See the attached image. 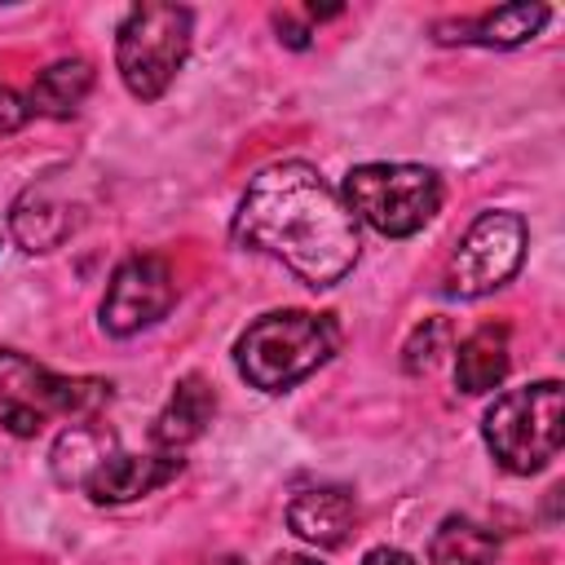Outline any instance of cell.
<instances>
[{"instance_id": "1", "label": "cell", "mask_w": 565, "mask_h": 565, "mask_svg": "<svg viewBox=\"0 0 565 565\" xmlns=\"http://www.w3.org/2000/svg\"><path fill=\"white\" fill-rule=\"evenodd\" d=\"M234 238L282 260L309 287H335L362 247L340 190L305 159H282L252 177L234 212Z\"/></svg>"}, {"instance_id": "2", "label": "cell", "mask_w": 565, "mask_h": 565, "mask_svg": "<svg viewBox=\"0 0 565 565\" xmlns=\"http://www.w3.org/2000/svg\"><path fill=\"white\" fill-rule=\"evenodd\" d=\"M340 349V327L331 313L274 309L260 313L234 344L238 375L260 393H287L313 375Z\"/></svg>"}, {"instance_id": "3", "label": "cell", "mask_w": 565, "mask_h": 565, "mask_svg": "<svg viewBox=\"0 0 565 565\" xmlns=\"http://www.w3.org/2000/svg\"><path fill=\"white\" fill-rule=\"evenodd\" d=\"M110 397V380L57 375L18 349H0V428L13 437H35L49 419H88Z\"/></svg>"}, {"instance_id": "4", "label": "cell", "mask_w": 565, "mask_h": 565, "mask_svg": "<svg viewBox=\"0 0 565 565\" xmlns=\"http://www.w3.org/2000/svg\"><path fill=\"white\" fill-rule=\"evenodd\" d=\"M481 437L499 468L530 477L561 455L565 437V388L561 380H534L525 388H508L481 419Z\"/></svg>"}, {"instance_id": "5", "label": "cell", "mask_w": 565, "mask_h": 565, "mask_svg": "<svg viewBox=\"0 0 565 565\" xmlns=\"http://www.w3.org/2000/svg\"><path fill=\"white\" fill-rule=\"evenodd\" d=\"M194 13L185 4H132L115 31V66L132 97L154 102L168 93L190 57Z\"/></svg>"}, {"instance_id": "6", "label": "cell", "mask_w": 565, "mask_h": 565, "mask_svg": "<svg viewBox=\"0 0 565 565\" xmlns=\"http://www.w3.org/2000/svg\"><path fill=\"white\" fill-rule=\"evenodd\" d=\"M340 199L353 221L362 216L384 238H411L437 216L441 181L433 168L419 163H358L349 168Z\"/></svg>"}, {"instance_id": "7", "label": "cell", "mask_w": 565, "mask_h": 565, "mask_svg": "<svg viewBox=\"0 0 565 565\" xmlns=\"http://www.w3.org/2000/svg\"><path fill=\"white\" fill-rule=\"evenodd\" d=\"M521 260H525V221L516 212H481L450 256L446 291L459 300L490 296L521 269Z\"/></svg>"}, {"instance_id": "8", "label": "cell", "mask_w": 565, "mask_h": 565, "mask_svg": "<svg viewBox=\"0 0 565 565\" xmlns=\"http://www.w3.org/2000/svg\"><path fill=\"white\" fill-rule=\"evenodd\" d=\"M177 300V282L163 256L154 252H132L115 265L106 296H102V331L106 335H137L168 318Z\"/></svg>"}, {"instance_id": "9", "label": "cell", "mask_w": 565, "mask_h": 565, "mask_svg": "<svg viewBox=\"0 0 565 565\" xmlns=\"http://www.w3.org/2000/svg\"><path fill=\"white\" fill-rule=\"evenodd\" d=\"M181 455H128V450H110L88 477H84V494L93 503H132L146 499L154 490H163L168 481H177L181 472Z\"/></svg>"}, {"instance_id": "10", "label": "cell", "mask_w": 565, "mask_h": 565, "mask_svg": "<svg viewBox=\"0 0 565 565\" xmlns=\"http://www.w3.org/2000/svg\"><path fill=\"white\" fill-rule=\"evenodd\" d=\"M547 22V4H499L486 9L477 18H459V22H437L433 40L437 44H481V49H516L525 40H534Z\"/></svg>"}, {"instance_id": "11", "label": "cell", "mask_w": 565, "mask_h": 565, "mask_svg": "<svg viewBox=\"0 0 565 565\" xmlns=\"http://www.w3.org/2000/svg\"><path fill=\"white\" fill-rule=\"evenodd\" d=\"M212 415H216V393L207 388V380L203 375H181L177 388H172V397H168V406L150 424V441L163 455H181L190 441L203 437V428L212 424Z\"/></svg>"}, {"instance_id": "12", "label": "cell", "mask_w": 565, "mask_h": 565, "mask_svg": "<svg viewBox=\"0 0 565 565\" xmlns=\"http://www.w3.org/2000/svg\"><path fill=\"white\" fill-rule=\"evenodd\" d=\"M358 521V503L344 486H313L287 503V525L313 547H340Z\"/></svg>"}, {"instance_id": "13", "label": "cell", "mask_w": 565, "mask_h": 565, "mask_svg": "<svg viewBox=\"0 0 565 565\" xmlns=\"http://www.w3.org/2000/svg\"><path fill=\"white\" fill-rule=\"evenodd\" d=\"M71 230H75V212L62 199H53V190H44V185L22 190L9 207V234L31 256L62 247L71 238Z\"/></svg>"}, {"instance_id": "14", "label": "cell", "mask_w": 565, "mask_h": 565, "mask_svg": "<svg viewBox=\"0 0 565 565\" xmlns=\"http://www.w3.org/2000/svg\"><path fill=\"white\" fill-rule=\"evenodd\" d=\"M508 327L503 322H486L477 327L468 340H459L455 349V388L477 397V393H490L503 384L508 375Z\"/></svg>"}, {"instance_id": "15", "label": "cell", "mask_w": 565, "mask_h": 565, "mask_svg": "<svg viewBox=\"0 0 565 565\" xmlns=\"http://www.w3.org/2000/svg\"><path fill=\"white\" fill-rule=\"evenodd\" d=\"M88 93H93V66L84 57H62L35 75L26 110H35L44 119H71Z\"/></svg>"}, {"instance_id": "16", "label": "cell", "mask_w": 565, "mask_h": 565, "mask_svg": "<svg viewBox=\"0 0 565 565\" xmlns=\"http://www.w3.org/2000/svg\"><path fill=\"white\" fill-rule=\"evenodd\" d=\"M494 556H499L494 530L477 525L472 516H446L428 543L433 565H494Z\"/></svg>"}, {"instance_id": "17", "label": "cell", "mask_w": 565, "mask_h": 565, "mask_svg": "<svg viewBox=\"0 0 565 565\" xmlns=\"http://www.w3.org/2000/svg\"><path fill=\"white\" fill-rule=\"evenodd\" d=\"M110 455V433L93 424H71L53 446V477L57 486H84V477Z\"/></svg>"}, {"instance_id": "18", "label": "cell", "mask_w": 565, "mask_h": 565, "mask_svg": "<svg viewBox=\"0 0 565 565\" xmlns=\"http://www.w3.org/2000/svg\"><path fill=\"white\" fill-rule=\"evenodd\" d=\"M450 344H455L450 318H424V322L406 335V344H402V366H406L411 375H428V371L450 353Z\"/></svg>"}, {"instance_id": "19", "label": "cell", "mask_w": 565, "mask_h": 565, "mask_svg": "<svg viewBox=\"0 0 565 565\" xmlns=\"http://www.w3.org/2000/svg\"><path fill=\"white\" fill-rule=\"evenodd\" d=\"M26 119H31L26 102H22V97H18L9 84H0V132H18Z\"/></svg>"}, {"instance_id": "20", "label": "cell", "mask_w": 565, "mask_h": 565, "mask_svg": "<svg viewBox=\"0 0 565 565\" xmlns=\"http://www.w3.org/2000/svg\"><path fill=\"white\" fill-rule=\"evenodd\" d=\"M274 26H278V40H282V44H291V49H305V44H309V26H305V22H296L287 9H282V13H274Z\"/></svg>"}, {"instance_id": "21", "label": "cell", "mask_w": 565, "mask_h": 565, "mask_svg": "<svg viewBox=\"0 0 565 565\" xmlns=\"http://www.w3.org/2000/svg\"><path fill=\"white\" fill-rule=\"evenodd\" d=\"M362 565H419V561L406 556L402 547H371V552L362 556Z\"/></svg>"}, {"instance_id": "22", "label": "cell", "mask_w": 565, "mask_h": 565, "mask_svg": "<svg viewBox=\"0 0 565 565\" xmlns=\"http://www.w3.org/2000/svg\"><path fill=\"white\" fill-rule=\"evenodd\" d=\"M269 565H322V561H313V556H305V552H278Z\"/></svg>"}, {"instance_id": "23", "label": "cell", "mask_w": 565, "mask_h": 565, "mask_svg": "<svg viewBox=\"0 0 565 565\" xmlns=\"http://www.w3.org/2000/svg\"><path fill=\"white\" fill-rule=\"evenodd\" d=\"M203 565H247L243 556H212V561H203Z\"/></svg>"}]
</instances>
